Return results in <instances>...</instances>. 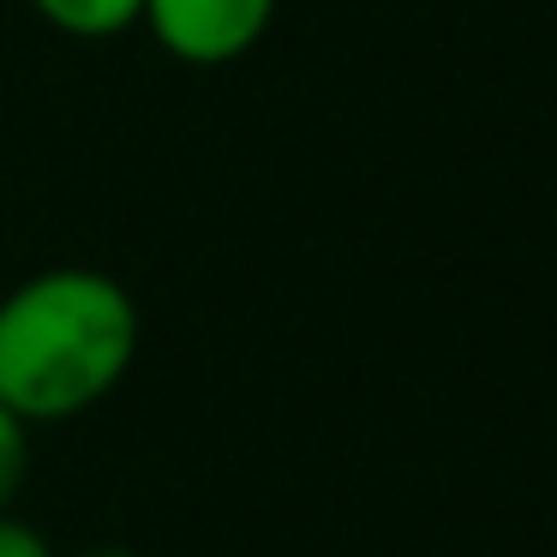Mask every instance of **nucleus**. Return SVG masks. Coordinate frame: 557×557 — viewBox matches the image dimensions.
Segmentation results:
<instances>
[{
  "label": "nucleus",
  "mask_w": 557,
  "mask_h": 557,
  "mask_svg": "<svg viewBox=\"0 0 557 557\" xmlns=\"http://www.w3.org/2000/svg\"><path fill=\"white\" fill-rule=\"evenodd\" d=\"M133 354L138 306L102 270H42L0 300V401L25 425L97 408Z\"/></svg>",
  "instance_id": "obj_1"
},
{
  "label": "nucleus",
  "mask_w": 557,
  "mask_h": 557,
  "mask_svg": "<svg viewBox=\"0 0 557 557\" xmlns=\"http://www.w3.org/2000/svg\"><path fill=\"white\" fill-rule=\"evenodd\" d=\"M276 0H145L138 25L186 66H234L264 42Z\"/></svg>",
  "instance_id": "obj_2"
},
{
  "label": "nucleus",
  "mask_w": 557,
  "mask_h": 557,
  "mask_svg": "<svg viewBox=\"0 0 557 557\" xmlns=\"http://www.w3.org/2000/svg\"><path fill=\"white\" fill-rule=\"evenodd\" d=\"M30 7L66 37H114V30L138 25L145 0H30Z\"/></svg>",
  "instance_id": "obj_3"
},
{
  "label": "nucleus",
  "mask_w": 557,
  "mask_h": 557,
  "mask_svg": "<svg viewBox=\"0 0 557 557\" xmlns=\"http://www.w3.org/2000/svg\"><path fill=\"white\" fill-rule=\"evenodd\" d=\"M25 468H30V425L0 401V509H13L18 485H25Z\"/></svg>",
  "instance_id": "obj_4"
},
{
  "label": "nucleus",
  "mask_w": 557,
  "mask_h": 557,
  "mask_svg": "<svg viewBox=\"0 0 557 557\" xmlns=\"http://www.w3.org/2000/svg\"><path fill=\"white\" fill-rule=\"evenodd\" d=\"M0 557H54V552H49V540H42L30 521H18V516L0 509Z\"/></svg>",
  "instance_id": "obj_5"
},
{
  "label": "nucleus",
  "mask_w": 557,
  "mask_h": 557,
  "mask_svg": "<svg viewBox=\"0 0 557 557\" xmlns=\"http://www.w3.org/2000/svg\"><path fill=\"white\" fill-rule=\"evenodd\" d=\"M78 557H138V552H78Z\"/></svg>",
  "instance_id": "obj_6"
}]
</instances>
